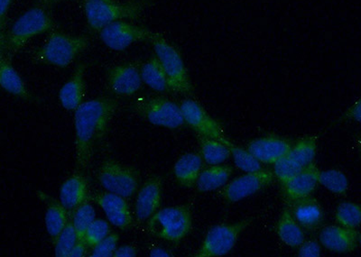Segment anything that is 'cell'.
<instances>
[{
    "label": "cell",
    "instance_id": "e0dca14e",
    "mask_svg": "<svg viewBox=\"0 0 361 257\" xmlns=\"http://www.w3.org/2000/svg\"><path fill=\"white\" fill-rule=\"evenodd\" d=\"M162 179L154 176L147 180L135 201V217L138 222L149 220L159 210L162 201Z\"/></svg>",
    "mask_w": 361,
    "mask_h": 257
},
{
    "label": "cell",
    "instance_id": "603a6c76",
    "mask_svg": "<svg viewBox=\"0 0 361 257\" xmlns=\"http://www.w3.org/2000/svg\"><path fill=\"white\" fill-rule=\"evenodd\" d=\"M276 233L283 244L293 249H296L305 240V231L293 218L289 207L282 212L277 222Z\"/></svg>",
    "mask_w": 361,
    "mask_h": 257
},
{
    "label": "cell",
    "instance_id": "7bdbcfd3",
    "mask_svg": "<svg viewBox=\"0 0 361 257\" xmlns=\"http://www.w3.org/2000/svg\"><path fill=\"white\" fill-rule=\"evenodd\" d=\"M150 256L153 257H169L172 256V253L167 251L166 249H161V247H156L151 250Z\"/></svg>",
    "mask_w": 361,
    "mask_h": 257
},
{
    "label": "cell",
    "instance_id": "484cf974",
    "mask_svg": "<svg viewBox=\"0 0 361 257\" xmlns=\"http://www.w3.org/2000/svg\"><path fill=\"white\" fill-rule=\"evenodd\" d=\"M142 80L154 91H169V80L157 56L151 58L140 69Z\"/></svg>",
    "mask_w": 361,
    "mask_h": 257
},
{
    "label": "cell",
    "instance_id": "8992f818",
    "mask_svg": "<svg viewBox=\"0 0 361 257\" xmlns=\"http://www.w3.org/2000/svg\"><path fill=\"white\" fill-rule=\"evenodd\" d=\"M150 40L156 51V56L166 73L171 91L180 94H190L192 89V84L179 51L162 37L156 34Z\"/></svg>",
    "mask_w": 361,
    "mask_h": 257
},
{
    "label": "cell",
    "instance_id": "1f68e13d",
    "mask_svg": "<svg viewBox=\"0 0 361 257\" xmlns=\"http://www.w3.org/2000/svg\"><path fill=\"white\" fill-rule=\"evenodd\" d=\"M231 151V156L233 157L235 165L238 169L245 173H253L262 169L261 163L257 161L247 149L235 146L231 141L227 144Z\"/></svg>",
    "mask_w": 361,
    "mask_h": 257
},
{
    "label": "cell",
    "instance_id": "30bf717a",
    "mask_svg": "<svg viewBox=\"0 0 361 257\" xmlns=\"http://www.w3.org/2000/svg\"><path fill=\"white\" fill-rule=\"evenodd\" d=\"M135 111L154 126L176 130L185 125L180 108L176 103L163 97L140 99Z\"/></svg>",
    "mask_w": 361,
    "mask_h": 257
},
{
    "label": "cell",
    "instance_id": "f1b7e54d",
    "mask_svg": "<svg viewBox=\"0 0 361 257\" xmlns=\"http://www.w3.org/2000/svg\"><path fill=\"white\" fill-rule=\"evenodd\" d=\"M319 184L324 186L328 191L338 196L347 194L349 189V179L343 172L337 169L320 171L319 173Z\"/></svg>",
    "mask_w": 361,
    "mask_h": 257
},
{
    "label": "cell",
    "instance_id": "8d00e7d4",
    "mask_svg": "<svg viewBox=\"0 0 361 257\" xmlns=\"http://www.w3.org/2000/svg\"><path fill=\"white\" fill-rule=\"evenodd\" d=\"M106 216H107L109 222L119 230H128L131 226L132 216L130 208L108 212V213H106Z\"/></svg>",
    "mask_w": 361,
    "mask_h": 257
},
{
    "label": "cell",
    "instance_id": "60d3db41",
    "mask_svg": "<svg viewBox=\"0 0 361 257\" xmlns=\"http://www.w3.org/2000/svg\"><path fill=\"white\" fill-rule=\"evenodd\" d=\"M88 249L89 246H87L85 240L79 239L73 247V249L71 250L69 256L68 257H85L87 253H88Z\"/></svg>",
    "mask_w": 361,
    "mask_h": 257
},
{
    "label": "cell",
    "instance_id": "277c9868",
    "mask_svg": "<svg viewBox=\"0 0 361 257\" xmlns=\"http://www.w3.org/2000/svg\"><path fill=\"white\" fill-rule=\"evenodd\" d=\"M192 212L187 206H173L157 211L148 221L149 232L169 242H180L192 230Z\"/></svg>",
    "mask_w": 361,
    "mask_h": 257
},
{
    "label": "cell",
    "instance_id": "9c48e42d",
    "mask_svg": "<svg viewBox=\"0 0 361 257\" xmlns=\"http://www.w3.org/2000/svg\"><path fill=\"white\" fill-rule=\"evenodd\" d=\"M97 178L107 192L130 198L137 191V173L131 167L114 160H107L99 167Z\"/></svg>",
    "mask_w": 361,
    "mask_h": 257
},
{
    "label": "cell",
    "instance_id": "8fae6325",
    "mask_svg": "<svg viewBox=\"0 0 361 257\" xmlns=\"http://www.w3.org/2000/svg\"><path fill=\"white\" fill-rule=\"evenodd\" d=\"M183 120L200 137L221 141L227 146L230 139L226 137L224 128L207 113V111L192 99H185L180 106Z\"/></svg>",
    "mask_w": 361,
    "mask_h": 257
},
{
    "label": "cell",
    "instance_id": "9a60e30c",
    "mask_svg": "<svg viewBox=\"0 0 361 257\" xmlns=\"http://www.w3.org/2000/svg\"><path fill=\"white\" fill-rule=\"evenodd\" d=\"M319 239L325 249L338 253L355 251L360 244L361 236L357 229H348L340 225L324 227Z\"/></svg>",
    "mask_w": 361,
    "mask_h": 257
},
{
    "label": "cell",
    "instance_id": "2e32d148",
    "mask_svg": "<svg viewBox=\"0 0 361 257\" xmlns=\"http://www.w3.org/2000/svg\"><path fill=\"white\" fill-rule=\"evenodd\" d=\"M292 144L286 138L269 136L251 141L247 150L260 163L275 165L288 153Z\"/></svg>",
    "mask_w": 361,
    "mask_h": 257
},
{
    "label": "cell",
    "instance_id": "d590c367",
    "mask_svg": "<svg viewBox=\"0 0 361 257\" xmlns=\"http://www.w3.org/2000/svg\"><path fill=\"white\" fill-rule=\"evenodd\" d=\"M119 237L118 234L109 233L101 242L92 247V257H111L117 249Z\"/></svg>",
    "mask_w": 361,
    "mask_h": 257
},
{
    "label": "cell",
    "instance_id": "836d02e7",
    "mask_svg": "<svg viewBox=\"0 0 361 257\" xmlns=\"http://www.w3.org/2000/svg\"><path fill=\"white\" fill-rule=\"evenodd\" d=\"M93 200L102 208L105 213L128 208L126 198L111 192H99V194L94 195Z\"/></svg>",
    "mask_w": 361,
    "mask_h": 257
},
{
    "label": "cell",
    "instance_id": "ab89813d",
    "mask_svg": "<svg viewBox=\"0 0 361 257\" xmlns=\"http://www.w3.org/2000/svg\"><path fill=\"white\" fill-rule=\"evenodd\" d=\"M360 102L357 101L355 104L351 106L343 115V120L356 121L357 123L360 122Z\"/></svg>",
    "mask_w": 361,
    "mask_h": 257
},
{
    "label": "cell",
    "instance_id": "e575fe53",
    "mask_svg": "<svg viewBox=\"0 0 361 257\" xmlns=\"http://www.w3.org/2000/svg\"><path fill=\"white\" fill-rule=\"evenodd\" d=\"M111 233V227L107 221L104 220H95L92 225L87 230L83 240L89 246V249H92L97 244L101 242L103 239H105L108 234Z\"/></svg>",
    "mask_w": 361,
    "mask_h": 257
},
{
    "label": "cell",
    "instance_id": "6da1fadb",
    "mask_svg": "<svg viewBox=\"0 0 361 257\" xmlns=\"http://www.w3.org/2000/svg\"><path fill=\"white\" fill-rule=\"evenodd\" d=\"M111 98H98L83 102L74 115L75 158L78 168H89L97 144L101 142L118 108Z\"/></svg>",
    "mask_w": 361,
    "mask_h": 257
},
{
    "label": "cell",
    "instance_id": "ba28073f",
    "mask_svg": "<svg viewBox=\"0 0 361 257\" xmlns=\"http://www.w3.org/2000/svg\"><path fill=\"white\" fill-rule=\"evenodd\" d=\"M251 220L233 224H220L212 227L205 236L196 257H219L228 255L234 249L241 233L250 226Z\"/></svg>",
    "mask_w": 361,
    "mask_h": 257
},
{
    "label": "cell",
    "instance_id": "7c38bea8",
    "mask_svg": "<svg viewBox=\"0 0 361 257\" xmlns=\"http://www.w3.org/2000/svg\"><path fill=\"white\" fill-rule=\"evenodd\" d=\"M274 179L275 175L269 170L261 169L257 172L246 173V175L225 184L221 195L228 202L240 201L269 187L272 184Z\"/></svg>",
    "mask_w": 361,
    "mask_h": 257
},
{
    "label": "cell",
    "instance_id": "7402d4cb",
    "mask_svg": "<svg viewBox=\"0 0 361 257\" xmlns=\"http://www.w3.org/2000/svg\"><path fill=\"white\" fill-rule=\"evenodd\" d=\"M202 170V157L197 153L183 154L173 166L176 181L185 188H192L196 184Z\"/></svg>",
    "mask_w": 361,
    "mask_h": 257
},
{
    "label": "cell",
    "instance_id": "d4e9b609",
    "mask_svg": "<svg viewBox=\"0 0 361 257\" xmlns=\"http://www.w3.org/2000/svg\"><path fill=\"white\" fill-rule=\"evenodd\" d=\"M233 173L230 165H216L203 169L200 175L196 187L199 192H209L224 187Z\"/></svg>",
    "mask_w": 361,
    "mask_h": 257
},
{
    "label": "cell",
    "instance_id": "ee69618b",
    "mask_svg": "<svg viewBox=\"0 0 361 257\" xmlns=\"http://www.w3.org/2000/svg\"><path fill=\"white\" fill-rule=\"evenodd\" d=\"M37 1L43 6H51L61 1H64V0H37Z\"/></svg>",
    "mask_w": 361,
    "mask_h": 257
},
{
    "label": "cell",
    "instance_id": "d6986e66",
    "mask_svg": "<svg viewBox=\"0 0 361 257\" xmlns=\"http://www.w3.org/2000/svg\"><path fill=\"white\" fill-rule=\"evenodd\" d=\"M289 208L293 218L304 230L314 232L320 229L324 222V214L322 206L311 196L292 202Z\"/></svg>",
    "mask_w": 361,
    "mask_h": 257
},
{
    "label": "cell",
    "instance_id": "ac0fdd59",
    "mask_svg": "<svg viewBox=\"0 0 361 257\" xmlns=\"http://www.w3.org/2000/svg\"><path fill=\"white\" fill-rule=\"evenodd\" d=\"M319 173L320 169L314 163H311L293 176L286 184L282 186L283 195L289 203L309 197L315 191L319 184Z\"/></svg>",
    "mask_w": 361,
    "mask_h": 257
},
{
    "label": "cell",
    "instance_id": "52a82bcc",
    "mask_svg": "<svg viewBox=\"0 0 361 257\" xmlns=\"http://www.w3.org/2000/svg\"><path fill=\"white\" fill-rule=\"evenodd\" d=\"M316 152L317 137L308 136L300 138L292 144L288 153L274 165V175L282 186L286 184L293 176L314 163Z\"/></svg>",
    "mask_w": 361,
    "mask_h": 257
},
{
    "label": "cell",
    "instance_id": "5b68a950",
    "mask_svg": "<svg viewBox=\"0 0 361 257\" xmlns=\"http://www.w3.org/2000/svg\"><path fill=\"white\" fill-rule=\"evenodd\" d=\"M54 27V20L44 8L29 9L9 29L5 47L8 54H16L37 35L47 33Z\"/></svg>",
    "mask_w": 361,
    "mask_h": 257
},
{
    "label": "cell",
    "instance_id": "4316f807",
    "mask_svg": "<svg viewBox=\"0 0 361 257\" xmlns=\"http://www.w3.org/2000/svg\"><path fill=\"white\" fill-rule=\"evenodd\" d=\"M68 220V211L61 204L60 201L49 199L47 212H45L44 223L47 233L54 240L66 227Z\"/></svg>",
    "mask_w": 361,
    "mask_h": 257
},
{
    "label": "cell",
    "instance_id": "bcb514c9",
    "mask_svg": "<svg viewBox=\"0 0 361 257\" xmlns=\"http://www.w3.org/2000/svg\"><path fill=\"white\" fill-rule=\"evenodd\" d=\"M0 42H1V38H0Z\"/></svg>",
    "mask_w": 361,
    "mask_h": 257
},
{
    "label": "cell",
    "instance_id": "ffe728a7",
    "mask_svg": "<svg viewBox=\"0 0 361 257\" xmlns=\"http://www.w3.org/2000/svg\"><path fill=\"white\" fill-rule=\"evenodd\" d=\"M86 64L80 63L71 79L59 92L61 105L68 111H75L82 105L86 94Z\"/></svg>",
    "mask_w": 361,
    "mask_h": 257
},
{
    "label": "cell",
    "instance_id": "cb8c5ba5",
    "mask_svg": "<svg viewBox=\"0 0 361 257\" xmlns=\"http://www.w3.org/2000/svg\"><path fill=\"white\" fill-rule=\"evenodd\" d=\"M0 87L6 92L25 101L31 99L30 93L20 75L8 59L0 57Z\"/></svg>",
    "mask_w": 361,
    "mask_h": 257
},
{
    "label": "cell",
    "instance_id": "44dd1931",
    "mask_svg": "<svg viewBox=\"0 0 361 257\" xmlns=\"http://www.w3.org/2000/svg\"><path fill=\"white\" fill-rule=\"evenodd\" d=\"M61 204L67 211L75 210L88 201V184L85 176L73 173L61 186L59 194Z\"/></svg>",
    "mask_w": 361,
    "mask_h": 257
},
{
    "label": "cell",
    "instance_id": "4fadbf2b",
    "mask_svg": "<svg viewBox=\"0 0 361 257\" xmlns=\"http://www.w3.org/2000/svg\"><path fill=\"white\" fill-rule=\"evenodd\" d=\"M154 35L146 28L137 27L125 20L114 22L99 31L105 46L117 51H124L137 42L151 39Z\"/></svg>",
    "mask_w": 361,
    "mask_h": 257
},
{
    "label": "cell",
    "instance_id": "4dcf8cb0",
    "mask_svg": "<svg viewBox=\"0 0 361 257\" xmlns=\"http://www.w3.org/2000/svg\"><path fill=\"white\" fill-rule=\"evenodd\" d=\"M96 220V212L93 206L88 201L80 205L74 210L72 223L75 229L79 239H82L83 236L89 229L93 221Z\"/></svg>",
    "mask_w": 361,
    "mask_h": 257
},
{
    "label": "cell",
    "instance_id": "5bb4252c",
    "mask_svg": "<svg viewBox=\"0 0 361 257\" xmlns=\"http://www.w3.org/2000/svg\"><path fill=\"white\" fill-rule=\"evenodd\" d=\"M142 82L140 69L135 63L118 64L109 70L108 84L115 94L134 95L141 89Z\"/></svg>",
    "mask_w": 361,
    "mask_h": 257
},
{
    "label": "cell",
    "instance_id": "7a4b0ae2",
    "mask_svg": "<svg viewBox=\"0 0 361 257\" xmlns=\"http://www.w3.org/2000/svg\"><path fill=\"white\" fill-rule=\"evenodd\" d=\"M90 42L85 35L54 32L37 51V59L50 65L66 68L88 48Z\"/></svg>",
    "mask_w": 361,
    "mask_h": 257
},
{
    "label": "cell",
    "instance_id": "d6a6232c",
    "mask_svg": "<svg viewBox=\"0 0 361 257\" xmlns=\"http://www.w3.org/2000/svg\"><path fill=\"white\" fill-rule=\"evenodd\" d=\"M79 240L72 221L67 223L62 232L54 239V255L57 257H68L71 250Z\"/></svg>",
    "mask_w": 361,
    "mask_h": 257
},
{
    "label": "cell",
    "instance_id": "b9f144b4",
    "mask_svg": "<svg viewBox=\"0 0 361 257\" xmlns=\"http://www.w3.org/2000/svg\"><path fill=\"white\" fill-rule=\"evenodd\" d=\"M137 250L132 245H124L117 247L114 253L115 257H133L137 256Z\"/></svg>",
    "mask_w": 361,
    "mask_h": 257
},
{
    "label": "cell",
    "instance_id": "3957f363",
    "mask_svg": "<svg viewBox=\"0 0 361 257\" xmlns=\"http://www.w3.org/2000/svg\"><path fill=\"white\" fill-rule=\"evenodd\" d=\"M147 6L145 1L109 3L103 0H85V13L90 27L99 32L114 22L141 17Z\"/></svg>",
    "mask_w": 361,
    "mask_h": 257
},
{
    "label": "cell",
    "instance_id": "83f0119b",
    "mask_svg": "<svg viewBox=\"0 0 361 257\" xmlns=\"http://www.w3.org/2000/svg\"><path fill=\"white\" fill-rule=\"evenodd\" d=\"M198 137L202 160L209 165H221L230 159L231 151L225 144L211 138Z\"/></svg>",
    "mask_w": 361,
    "mask_h": 257
},
{
    "label": "cell",
    "instance_id": "f35d334b",
    "mask_svg": "<svg viewBox=\"0 0 361 257\" xmlns=\"http://www.w3.org/2000/svg\"><path fill=\"white\" fill-rule=\"evenodd\" d=\"M14 1L15 0H0V35L4 33L9 8Z\"/></svg>",
    "mask_w": 361,
    "mask_h": 257
},
{
    "label": "cell",
    "instance_id": "f6af8a7d",
    "mask_svg": "<svg viewBox=\"0 0 361 257\" xmlns=\"http://www.w3.org/2000/svg\"><path fill=\"white\" fill-rule=\"evenodd\" d=\"M103 1L113 3V2H116V0H103Z\"/></svg>",
    "mask_w": 361,
    "mask_h": 257
},
{
    "label": "cell",
    "instance_id": "f546056e",
    "mask_svg": "<svg viewBox=\"0 0 361 257\" xmlns=\"http://www.w3.org/2000/svg\"><path fill=\"white\" fill-rule=\"evenodd\" d=\"M335 220L340 226L357 229L361 221L360 206L355 202L344 201L338 206Z\"/></svg>",
    "mask_w": 361,
    "mask_h": 257
},
{
    "label": "cell",
    "instance_id": "74e56055",
    "mask_svg": "<svg viewBox=\"0 0 361 257\" xmlns=\"http://www.w3.org/2000/svg\"><path fill=\"white\" fill-rule=\"evenodd\" d=\"M321 246L317 241H304L298 246V256L301 257H318L321 256Z\"/></svg>",
    "mask_w": 361,
    "mask_h": 257
}]
</instances>
